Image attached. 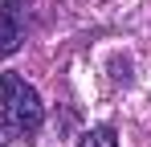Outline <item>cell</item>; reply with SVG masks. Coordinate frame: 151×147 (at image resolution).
Instances as JSON below:
<instances>
[{"label":"cell","mask_w":151,"mask_h":147,"mask_svg":"<svg viewBox=\"0 0 151 147\" xmlns=\"http://www.w3.org/2000/svg\"><path fill=\"white\" fill-rule=\"evenodd\" d=\"M25 37V0H0V61L12 57Z\"/></svg>","instance_id":"7a4b0ae2"},{"label":"cell","mask_w":151,"mask_h":147,"mask_svg":"<svg viewBox=\"0 0 151 147\" xmlns=\"http://www.w3.org/2000/svg\"><path fill=\"white\" fill-rule=\"evenodd\" d=\"M0 147H4V143H0Z\"/></svg>","instance_id":"277c9868"},{"label":"cell","mask_w":151,"mask_h":147,"mask_svg":"<svg viewBox=\"0 0 151 147\" xmlns=\"http://www.w3.org/2000/svg\"><path fill=\"white\" fill-rule=\"evenodd\" d=\"M0 119L8 127V135H17V139L37 135L41 122H45L41 94L29 86L21 74H4V78H0Z\"/></svg>","instance_id":"6da1fadb"},{"label":"cell","mask_w":151,"mask_h":147,"mask_svg":"<svg viewBox=\"0 0 151 147\" xmlns=\"http://www.w3.org/2000/svg\"><path fill=\"white\" fill-rule=\"evenodd\" d=\"M78 147H114V127H94V131H86Z\"/></svg>","instance_id":"3957f363"}]
</instances>
